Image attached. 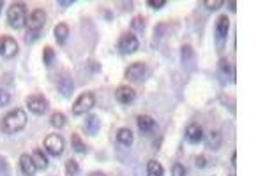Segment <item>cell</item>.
Instances as JSON below:
<instances>
[{
    "label": "cell",
    "mask_w": 265,
    "mask_h": 176,
    "mask_svg": "<svg viewBox=\"0 0 265 176\" xmlns=\"http://www.w3.org/2000/svg\"><path fill=\"white\" fill-rule=\"evenodd\" d=\"M57 88L60 90V94L64 97H71L73 94V88H75V83H73V78H71L69 74H62L57 81Z\"/></svg>",
    "instance_id": "obj_12"
},
{
    "label": "cell",
    "mask_w": 265,
    "mask_h": 176,
    "mask_svg": "<svg viewBox=\"0 0 265 176\" xmlns=\"http://www.w3.org/2000/svg\"><path fill=\"white\" fill-rule=\"evenodd\" d=\"M7 25L14 30H21L27 25V5L23 2H13L7 9Z\"/></svg>",
    "instance_id": "obj_3"
},
{
    "label": "cell",
    "mask_w": 265,
    "mask_h": 176,
    "mask_svg": "<svg viewBox=\"0 0 265 176\" xmlns=\"http://www.w3.org/2000/svg\"><path fill=\"white\" fill-rule=\"evenodd\" d=\"M53 35H55V39H57L58 44H66L67 37H69V27H67L66 23H58L53 30Z\"/></svg>",
    "instance_id": "obj_16"
},
{
    "label": "cell",
    "mask_w": 265,
    "mask_h": 176,
    "mask_svg": "<svg viewBox=\"0 0 265 176\" xmlns=\"http://www.w3.org/2000/svg\"><path fill=\"white\" fill-rule=\"evenodd\" d=\"M195 166H196V168H200V169L205 168V166H207V159H205L203 155H198L195 159Z\"/></svg>",
    "instance_id": "obj_33"
},
{
    "label": "cell",
    "mask_w": 265,
    "mask_h": 176,
    "mask_svg": "<svg viewBox=\"0 0 265 176\" xmlns=\"http://www.w3.org/2000/svg\"><path fill=\"white\" fill-rule=\"evenodd\" d=\"M232 166H233V168L237 166V155H235V153L232 155Z\"/></svg>",
    "instance_id": "obj_37"
},
{
    "label": "cell",
    "mask_w": 265,
    "mask_h": 176,
    "mask_svg": "<svg viewBox=\"0 0 265 176\" xmlns=\"http://www.w3.org/2000/svg\"><path fill=\"white\" fill-rule=\"evenodd\" d=\"M140 48V41H138V37L134 34L128 32V34H122L119 39V51L122 55H131L134 51H138Z\"/></svg>",
    "instance_id": "obj_5"
},
{
    "label": "cell",
    "mask_w": 265,
    "mask_h": 176,
    "mask_svg": "<svg viewBox=\"0 0 265 176\" xmlns=\"http://www.w3.org/2000/svg\"><path fill=\"white\" fill-rule=\"evenodd\" d=\"M58 4L62 5V7H67V5H71L73 2H71V0H62V2H58Z\"/></svg>",
    "instance_id": "obj_35"
},
{
    "label": "cell",
    "mask_w": 265,
    "mask_h": 176,
    "mask_svg": "<svg viewBox=\"0 0 265 176\" xmlns=\"http://www.w3.org/2000/svg\"><path fill=\"white\" fill-rule=\"evenodd\" d=\"M232 176H235V175H232Z\"/></svg>",
    "instance_id": "obj_39"
},
{
    "label": "cell",
    "mask_w": 265,
    "mask_h": 176,
    "mask_svg": "<svg viewBox=\"0 0 265 176\" xmlns=\"http://www.w3.org/2000/svg\"><path fill=\"white\" fill-rule=\"evenodd\" d=\"M115 99L120 104H131L136 99V92L132 90L131 86H119L115 92Z\"/></svg>",
    "instance_id": "obj_10"
},
{
    "label": "cell",
    "mask_w": 265,
    "mask_h": 176,
    "mask_svg": "<svg viewBox=\"0 0 265 176\" xmlns=\"http://www.w3.org/2000/svg\"><path fill=\"white\" fill-rule=\"evenodd\" d=\"M228 7H230V11L235 12L237 11V2H228Z\"/></svg>",
    "instance_id": "obj_34"
},
{
    "label": "cell",
    "mask_w": 265,
    "mask_h": 176,
    "mask_svg": "<svg viewBox=\"0 0 265 176\" xmlns=\"http://www.w3.org/2000/svg\"><path fill=\"white\" fill-rule=\"evenodd\" d=\"M147 5H149V7H152V9H161V7H165V5H166V0H158V2H156V0H149V2H147Z\"/></svg>",
    "instance_id": "obj_32"
},
{
    "label": "cell",
    "mask_w": 265,
    "mask_h": 176,
    "mask_svg": "<svg viewBox=\"0 0 265 176\" xmlns=\"http://www.w3.org/2000/svg\"><path fill=\"white\" fill-rule=\"evenodd\" d=\"M88 176H106L104 173H101V171H95V173H90Z\"/></svg>",
    "instance_id": "obj_36"
},
{
    "label": "cell",
    "mask_w": 265,
    "mask_h": 176,
    "mask_svg": "<svg viewBox=\"0 0 265 176\" xmlns=\"http://www.w3.org/2000/svg\"><path fill=\"white\" fill-rule=\"evenodd\" d=\"M20 168H21V173L25 176H34L36 171H38V168H36V164H34V160H32V155H29V153H23V155L20 157Z\"/></svg>",
    "instance_id": "obj_15"
},
{
    "label": "cell",
    "mask_w": 265,
    "mask_h": 176,
    "mask_svg": "<svg viewBox=\"0 0 265 176\" xmlns=\"http://www.w3.org/2000/svg\"><path fill=\"white\" fill-rule=\"evenodd\" d=\"M228 30H230V20H228L226 14H223V16H220L218 21H216V37H218V41L226 39Z\"/></svg>",
    "instance_id": "obj_13"
},
{
    "label": "cell",
    "mask_w": 265,
    "mask_h": 176,
    "mask_svg": "<svg viewBox=\"0 0 265 176\" xmlns=\"http://www.w3.org/2000/svg\"><path fill=\"white\" fill-rule=\"evenodd\" d=\"M9 103H11V95H9V92H5L4 88H0V107L9 106Z\"/></svg>",
    "instance_id": "obj_29"
},
{
    "label": "cell",
    "mask_w": 265,
    "mask_h": 176,
    "mask_svg": "<svg viewBox=\"0 0 265 176\" xmlns=\"http://www.w3.org/2000/svg\"><path fill=\"white\" fill-rule=\"evenodd\" d=\"M136 123H138V129H140L143 134H152L156 131V120L152 118L150 115H140L136 118Z\"/></svg>",
    "instance_id": "obj_11"
},
{
    "label": "cell",
    "mask_w": 265,
    "mask_h": 176,
    "mask_svg": "<svg viewBox=\"0 0 265 176\" xmlns=\"http://www.w3.org/2000/svg\"><path fill=\"white\" fill-rule=\"evenodd\" d=\"M147 74V67L143 62H134V64H131V66L128 67V70H126V78L129 79V81H141V79L145 78Z\"/></svg>",
    "instance_id": "obj_9"
},
{
    "label": "cell",
    "mask_w": 265,
    "mask_h": 176,
    "mask_svg": "<svg viewBox=\"0 0 265 176\" xmlns=\"http://www.w3.org/2000/svg\"><path fill=\"white\" fill-rule=\"evenodd\" d=\"M0 176H11V168L4 155H0Z\"/></svg>",
    "instance_id": "obj_26"
},
{
    "label": "cell",
    "mask_w": 265,
    "mask_h": 176,
    "mask_svg": "<svg viewBox=\"0 0 265 176\" xmlns=\"http://www.w3.org/2000/svg\"><path fill=\"white\" fill-rule=\"evenodd\" d=\"M131 27H132V30H138V32H141V30L145 29V20H143V16L134 18V20L131 21Z\"/></svg>",
    "instance_id": "obj_27"
},
{
    "label": "cell",
    "mask_w": 265,
    "mask_h": 176,
    "mask_svg": "<svg viewBox=\"0 0 265 176\" xmlns=\"http://www.w3.org/2000/svg\"><path fill=\"white\" fill-rule=\"evenodd\" d=\"M172 176H186V168L182 164H174L172 168Z\"/></svg>",
    "instance_id": "obj_31"
},
{
    "label": "cell",
    "mask_w": 265,
    "mask_h": 176,
    "mask_svg": "<svg viewBox=\"0 0 265 176\" xmlns=\"http://www.w3.org/2000/svg\"><path fill=\"white\" fill-rule=\"evenodd\" d=\"M186 138H187V141L193 143V144H198L200 141L203 140V131H202V127H200L198 123H189V125H187Z\"/></svg>",
    "instance_id": "obj_14"
},
{
    "label": "cell",
    "mask_w": 265,
    "mask_h": 176,
    "mask_svg": "<svg viewBox=\"0 0 265 176\" xmlns=\"http://www.w3.org/2000/svg\"><path fill=\"white\" fill-rule=\"evenodd\" d=\"M53 58H55V49L51 48V46H46V48L43 49V64H44L46 67H50L51 64H53Z\"/></svg>",
    "instance_id": "obj_22"
},
{
    "label": "cell",
    "mask_w": 265,
    "mask_h": 176,
    "mask_svg": "<svg viewBox=\"0 0 265 176\" xmlns=\"http://www.w3.org/2000/svg\"><path fill=\"white\" fill-rule=\"evenodd\" d=\"M46 20H48V16H46V11H43V9H34L30 12V16L27 18V27H29L27 29V42H32L38 39L41 30L44 29Z\"/></svg>",
    "instance_id": "obj_2"
},
{
    "label": "cell",
    "mask_w": 265,
    "mask_h": 176,
    "mask_svg": "<svg viewBox=\"0 0 265 176\" xmlns=\"http://www.w3.org/2000/svg\"><path fill=\"white\" fill-rule=\"evenodd\" d=\"M27 106H29V109L32 111L34 115H44L48 107H50V103H48V99L44 95L34 94L27 97Z\"/></svg>",
    "instance_id": "obj_6"
},
{
    "label": "cell",
    "mask_w": 265,
    "mask_h": 176,
    "mask_svg": "<svg viewBox=\"0 0 265 176\" xmlns=\"http://www.w3.org/2000/svg\"><path fill=\"white\" fill-rule=\"evenodd\" d=\"M223 4H224L223 0H205V2H203V5H205L207 9H211V11H216V9H220Z\"/></svg>",
    "instance_id": "obj_30"
},
{
    "label": "cell",
    "mask_w": 265,
    "mask_h": 176,
    "mask_svg": "<svg viewBox=\"0 0 265 176\" xmlns=\"http://www.w3.org/2000/svg\"><path fill=\"white\" fill-rule=\"evenodd\" d=\"M27 125V115L23 109H13L11 113L4 116L2 123H0V129L2 132L7 136H13L16 132H20L21 129H25Z\"/></svg>",
    "instance_id": "obj_1"
},
{
    "label": "cell",
    "mask_w": 265,
    "mask_h": 176,
    "mask_svg": "<svg viewBox=\"0 0 265 176\" xmlns=\"http://www.w3.org/2000/svg\"><path fill=\"white\" fill-rule=\"evenodd\" d=\"M95 104V97L92 92H85V94H82L78 99L75 101V104H73V115L80 116V115H85L87 111H90L92 107H94Z\"/></svg>",
    "instance_id": "obj_4"
},
{
    "label": "cell",
    "mask_w": 265,
    "mask_h": 176,
    "mask_svg": "<svg viewBox=\"0 0 265 176\" xmlns=\"http://www.w3.org/2000/svg\"><path fill=\"white\" fill-rule=\"evenodd\" d=\"M2 7H4V2H2V0H0V12H2Z\"/></svg>",
    "instance_id": "obj_38"
},
{
    "label": "cell",
    "mask_w": 265,
    "mask_h": 176,
    "mask_svg": "<svg viewBox=\"0 0 265 176\" xmlns=\"http://www.w3.org/2000/svg\"><path fill=\"white\" fill-rule=\"evenodd\" d=\"M50 123L53 125L55 129H62L64 125H66V115L60 113V111H55L53 115H51V118H50Z\"/></svg>",
    "instance_id": "obj_21"
},
{
    "label": "cell",
    "mask_w": 265,
    "mask_h": 176,
    "mask_svg": "<svg viewBox=\"0 0 265 176\" xmlns=\"http://www.w3.org/2000/svg\"><path fill=\"white\" fill-rule=\"evenodd\" d=\"M71 143H73V148H75L78 153H85V152H87V146H85V143L82 141L80 134H73V136H71Z\"/></svg>",
    "instance_id": "obj_23"
},
{
    "label": "cell",
    "mask_w": 265,
    "mask_h": 176,
    "mask_svg": "<svg viewBox=\"0 0 265 176\" xmlns=\"http://www.w3.org/2000/svg\"><path fill=\"white\" fill-rule=\"evenodd\" d=\"M117 141H119L120 144H124V146H131L132 141H134V136H132V132L129 131V129L124 127L117 132Z\"/></svg>",
    "instance_id": "obj_18"
},
{
    "label": "cell",
    "mask_w": 265,
    "mask_h": 176,
    "mask_svg": "<svg viewBox=\"0 0 265 176\" xmlns=\"http://www.w3.org/2000/svg\"><path fill=\"white\" fill-rule=\"evenodd\" d=\"M193 58H195L193 48H191V46H182V62L184 64H187V62L193 60Z\"/></svg>",
    "instance_id": "obj_28"
},
{
    "label": "cell",
    "mask_w": 265,
    "mask_h": 176,
    "mask_svg": "<svg viewBox=\"0 0 265 176\" xmlns=\"http://www.w3.org/2000/svg\"><path fill=\"white\" fill-rule=\"evenodd\" d=\"M32 160H34V164H36V168L38 169H48V159H46V155L43 153V150H34L32 153Z\"/></svg>",
    "instance_id": "obj_19"
},
{
    "label": "cell",
    "mask_w": 265,
    "mask_h": 176,
    "mask_svg": "<svg viewBox=\"0 0 265 176\" xmlns=\"http://www.w3.org/2000/svg\"><path fill=\"white\" fill-rule=\"evenodd\" d=\"M78 171H80L78 162H76V160H73V159L67 160V162H66V173H67V176H76V175H78Z\"/></svg>",
    "instance_id": "obj_25"
},
{
    "label": "cell",
    "mask_w": 265,
    "mask_h": 176,
    "mask_svg": "<svg viewBox=\"0 0 265 176\" xmlns=\"http://www.w3.org/2000/svg\"><path fill=\"white\" fill-rule=\"evenodd\" d=\"M207 144H209V148H212V150H218L220 148V144H221V134L220 132H211L209 134V141H207Z\"/></svg>",
    "instance_id": "obj_24"
},
{
    "label": "cell",
    "mask_w": 265,
    "mask_h": 176,
    "mask_svg": "<svg viewBox=\"0 0 265 176\" xmlns=\"http://www.w3.org/2000/svg\"><path fill=\"white\" fill-rule=\"evenodd\" d=\"M44 148H46V152L50 153V155L60 157L64 153V140H62V136H58V134L46 136Z\"/></svg>",
    "instance_id": "obj_7"
},
{
    "label": "cell",
    "mask_w": 265,
    "mask_h": 176,
    "mask_svg": "<svg viewBox=\"0 0 265 176\" xmlns=\"http://www.w3.org/2000/svg\"><path fill=\"white\" fill-rule=\"evenodd\" d=\"M99 127H101V122L95 115H90L85 118V131H87L90 136L97 134V132H99Z\"/></svg>",
    "instance_id": "obj_17"
},
{
    "label": "cell",
    "mask_w": 265,
    "mask_h": 176,
    "mask_svg": "<svg viewBox=\"0 0 265 176\" xmlns=\"http://www.w3.org/2000/svg\"><path fill=\"white\" fill-rule=\"evenodd\" d=\"M165 175V169H163L161 162L158 160H149L147 162V176H163Z\"/></svg>",
    "instance_id": "obj_20"
},
{
    "label": "cell",
    "mask_w": 265,
    "mask_h": 176,
    "mask_svg": "<svg viewBox=\"0 0 265 176\" xmlns=\"http://www.w3.org/2000/svg\"><path fill=\"white\" fill-rule=\"evenodd\" d=\"M0 55L4 58H13L18 55V42L13 37L2 35L0 37Z\"/></svg>",
    "instance_id": "obj_8"
}]
</instances>
